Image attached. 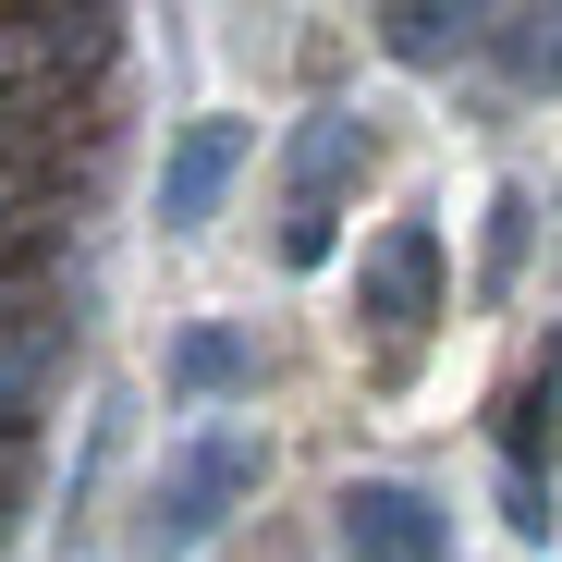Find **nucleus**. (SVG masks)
Returning <instances> with one entry per match:
<instances>
[{"instance_id":"6","label":"nucleus","mask_w":562,"mask_h":562,"mask_svg":"<svg viewBox=\"0 0 562 562\" xmlns=\"http://www.w3.org/2000/svg\"><path fill=\"white\" fill-rule=\"evenodd\" d=\"M380 49L416 61V74L464 61V49H477V0H380Z\"/></svg>"},{"instance_id":"8","label":"nucleus","mask_w":562,"mask_h":562,"mask_svg":"<svg viewBox=\"0 0 562 562\" xmlns=\"http://www.w3.org/2000/svg\"><path fill=\"white\" fill-rule=\"evenodd\" d=\"M477 49L514 86H562V13H502V25H477Z\"/></svg>"},{"instance_id":"2","label":"nucleus","mask_w":562,"mask_h":562,"mask_svg":"<svg viewBox=\"0 0 562 562\" xmlns=\"http://www.w3.org/2000/svg\"><path fill=\"white\" fill-rule=\"evenodd\" d=\"M355 330H367V380H404L416 342L440 330V233L428 221H392L380 245L355 257Z\"/></svg>"},{"instance_id":"10","label":"nucleus","mask_w":562,"mask_h":562,"mask_svg":"<svg viewBox=\"0 0 562 562\" xmlns=\"http://www.w3.org/2000/svg\"><path fill=\"white\" fill-rule=\"evenodd\" d=\"M502 526H514V538H550V526H562V514H550V477L514 464V452H502Z\"/></svg>"},{"instance_id":"5","label":"nucleus","mask_w":562,"mask_h":562,"mask_svg":"<svg viewBox=\"0 0 562 562\" xmlns=\"http://www.w3.org/2000/svg\"><path fill=\"white\" fill-rule=\"evenodd\" d=\"M245 147H257V135H245L233 111H209V123H183V147L159 159V221H171V233H196V221L221 209V183L245 171Z\"/></svg>"},{"instance_id":"9","label":"nucleus","mask_w":562,"mask_h":562,"mask_svg":"<svg viewBox=\"0 0 562 562\" xmlns=\"http://www.w3.org/2000/svg\"><path fill=\"white\" fill-rule=\"evenodd\" d=\"M526 245H538V196H526V183H502V196H490V269H477V294H514Z\"/></svg>"},{"instance_id":"11","label":"nucleus","mask_w":562,"mask_h":562,"mask_svg":"<svg viewBox=\"0 0 562 562\" xmlns=\"http://www.w3.org/2000/svg\"><path fill=\"white\" fill-rule=\"evenodd\" d=\"M477 13H490V0H477Z\"/></svg>"},{"instance_id":"3","label":"nucleus","mask_w":562,"mask_h":562,"mask_svg":"<svg viewBox=\"0 0 562 562\" xmlns=\"http://www.w3.org/2000/svg\"><path fill=\"white\" fill-rule=\"evenodd\" d=\"M355 171H367V123L355 111H306L294 159H281V269H330V221H342Z\"/></svg>"},{"instance_id":"7","label":"nucleus","mask_w":562,"mask_h":562,"mask_svg":"<svg viewBox=\"0 0 562 562\" xmlns=\"http://www.w3.org/2000/svg\"><path fill=\"white\" fill-rule=\"evenodd\" d=\"M245 380H257V342H245V330L209 318V330H183V342H171V392L221 404V392H245Z\"/></svg>"},{"instance_id":"1","label":"nucleus","mask_w":562,"mask_h":562,"mask_svg":"<svg viewBox=\"0 0 562 562\" xmlns=\"http://www.w3.org/2000/svg\"><path fill=\"white\" fill-rule=\"evenodd\" d=\"M257 464H269L257 428H196V440H183L159 477H147V502H135V550H147V562H183L196 538H221V514L257 490Z\"/></svg>"},{"instance_id":"4","label":"nucleus","mask_w":562,"mask_h":562,"mask_svg":"<svg viewBox=\"0 0 562 562\" xmlns=\"http://www.w3.org/2000/svg\"><path fill=\"white\" fill-rule=\"evenodd\" d=\"M330 538H342V562H452V514L416 477H342Z\"/></svg>"}]
</instances>
